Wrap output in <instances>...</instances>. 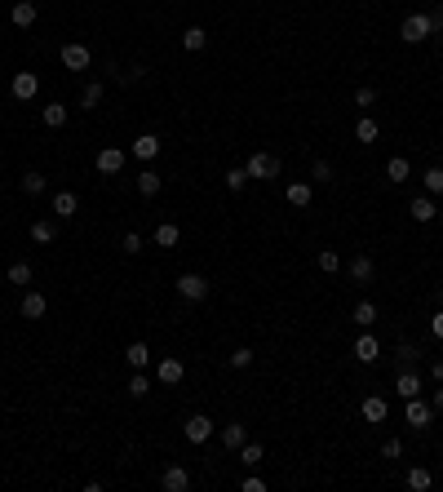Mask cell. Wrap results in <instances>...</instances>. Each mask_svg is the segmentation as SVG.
I'll list each match as a JSON object with an SVG mask.
<instances>
[{"mask_svg": "<svg viewBox=\"0 0 443 492\" xmlns=\"http://www.w3.org/2000/svg\"><path fill=\"white\" fill-rule=\"evenodd\" d=\"M244 169H248V177H257V182H275V177H280V155L253 151V155L244 160Z\"/></svg>", "mask_w": 443, "mask_h": 492, "instance_id": "1", "label": "cell"}, {"mask_svg": "<svg viewBox=\"0 0 443 492\" xmlns=\"http://www.w3.org/2000/svg\"><path fill=\"white\" fill-rule=\"evenodd\" d=\"M399 35H403V45L430 40V35H435V27H430V14H408V18H403V27H399Z\"/></svg>", "mask_w": 443, "mask_h": 492, "instance_id": "2", "label": "cell"}, {"mask_svg": "<svg viewBox=\"0 0 443 492\" xmlns=\"http://www.w3.org/2000/svg\"><path fill=\"white\" fill-rule=\"evenodd\" d=\"M177 297H182V302H204L209 297V280L204 275H177Z\"/></svg>", "mask_w": 443, "mask_h": 492, "instance_id": "3", "label": "cell"}, {"mask_svg": "<svg viewBox=\"0 0 443 492\" xmlns=\"http://www.w3.org/2000/svg\"><path fill=\"white\" fill-rule=\"evenodd\" d=\"M63 67H67V71H89V67H93V54H89V45H80V40L63 45Z\"/></svg>", "mask_w": 443, "mask_h": 492, "instance_id": "4", "label": "cell"}, {"mask_svg": "<svg viewBox=\"0 0 443 492\" xmlns=\"http://www.w3.org/2000/svg\"><path fill=\"white\" fill-rule=\"evenodd\" d=\"M35 89H40V76H35V71H18V76L9 80V93H14L18 102H31Z\"/></svg>", "mask_w": 443, "mask_h": 492, "instance_id": "5", "label": "cell"}, {"mask_svg": "<svg viewBox=\"0 0 443 492\" xmlns=\"http://www.w3.org/2000/svg\"><path fill=\"white\" fill-rule=\"evenodd\" d=\"M403 417H408V426L426 430L430 422H435V404H426L421 395H412V399H408V413H403Z\"/></svg>", "mask_w": 443, "mask_h": 492, "instance_id": "6", "label": "cell"}, {"mask_svg": "<svg viewBox=\"0 0 443 492\" xmlns=\"http://www.w3.org/2000/svg\"><path fill=\"white\" fill-rule=\"evenodd\" d=\"M209 439H213V417L191 413L186 417V443H209Z\"/></svg>", "mask_w": 443, "mask_h": 492, "instance_id": "7", "label": "cell"}, {"mask_svg": "<svg viewBox=\"0 0 443 492\" xmlns=\"http://www.w3.org/2000/svg\"><path fill=\"white\" fill-rule=\"evenodd\" d=\"M355 359H359V364H377V359H381V342L368 328L359 333V342H355Z\"/></svg>", "mask_w": 443, "mask_h": 492, "instance_id": "8", "label": "cell"}, {"mask_svg": "<svg viewBox=\"0 0 443 492\" xmlns=\"http://www.w3.org/2000/svg\"><path fill=\"white\" fill-rule=\"evenodd\" d=\"M160 488L164 492H186L191 488V470H186V466H169V470L160 475Z\"/></svg>", "mask_w": 443, "mask_h": 492, "instance_id": "9", "label": "cell"}, {"mask_svg": "<svg viewBox=\"0 0 443 492\" xmlns=\"http://www.w3.org/2000/svg\"><path fill=\"white\" fill-rule=\"evenodd\" d=\"M373 271L377 267H373V257H368V253H355L351 262H346V275H351L355 284H368V280H373Z\"/></svg>", "mask_w": 443, "mask_h": 492, "instance_id": "10", "label": "cell"}, {"mask_svg": "<svg viewBox=\"0 0 443 492\" xmlns=\"http://www.w3.org/2000/svg\"><path fill=\"white\" fill-rule=\"evenodd\" d=\"M93 164H98V173H106V177H111V173H120V169H124V151H120V147H102Z\"/></svg>", "mask_w": 443, "mask_h": 492, "instance_id": "11", "label": "cell"}, {"mask_svg": "<svg viewBox=\"0 0 443 492\" xmlns=\"http://www.w3.org/2000/svg\"><path fill=\"white\" fill-rule=\"evenodd\" d=\"M155 377H160L164 386H177V381L186 377V364L182 359H160V364H155Z\"/></svg>", "mask_w": 443, "mask_h": 492, "instance_id": "12", "label": "cell"}, {"mask_svg": "<svg viewBox=\"0 0 443 492\" xmlns=\"http://www.w3.org/2000/svg\"><path fill=\"white\" fill-rule=\"evenodd\" d=\"M284 200H289L293 209H310V200H315V187H310V182H289V187H284Z\"/></svg>", "mask_w": 443, "mask_h": 492, "instance_id": "13", "label": "cell"}, {"mask_svg": "<svg viewBox=\"0 0 443 492\" xmlns=\"http://www.w3.org/2000/svg\"><path fill=\"white\" fill-rule=\"evenodd\" d=\"M394 390H399V399H412V395H421V373H412V368L394 373Z\"/></svg>", "mask_w": 443, "mask_h": 492, "instance_id": "14", "label": "cell"}, {"mask_svg": "<svg viewBox=\"0 0 443 492\" xmlns=\"http://www.w3.org/2000/svg\"><path fill=\"white\" fill-rule=\"evenodd\" d=\"M386 417H390V404L381 399V395H368V399H364V422L368 426H381Z\"/></svg>", "mask_w": 443, "mask_h": 492, "instance_id": "15", "label": "cell"}, {"mask_svg": "<svg viewBox=\"0 0 443 492\" xmlns=\"http://www.w3.org/2000/svg\"><path fill=\"white\" fill-rule=\"evenodd\" d=\"M408 213H412V222H435L439 218V204H435V196H417L408 204Z\"/></svg>", "mask_w": 443, "mask_h": 492, "instance_id": "16", "label": "cell"}, {"mask_svg": "<svg viewBox=\"0 0 443 492\" xmlns=\"http://www.w3.org/2000/svg\"><path fill=\"white\" fill-rule=\"evenodd\" d=\"M244 443H248V426H244V422H231V426H222V448L239 452Z\"/></svg>", "mask_w": 443, "mask_h": 492, "instance_id": "17", "label": "cell"}, {"mask_svg": "<svg viewBox=\"0 0 443 492\" xmlns=\"http://www.w3.org/2000/svg\"><path fill=\"white\" fill-rule=\"evenodd\" d=\"M35 14H40V9H35V0H14V9H9V22H14V27H31Z\"/></svg>", "mask_w": 443, "mask_h": 492, "instance_id": "18", "label": "cell"}, {"mask_svg": "<svg viewBox=\"0 0 443 492\" xmlns=\"http://www.w3.org/2000/svg\"><path fill=\"white\" fill-rule=\"evenodd\" d=\"M124 359H129V368H138V373H147V368H151V346H147V342H129Z\"/></svg>", "mask_w": 443, "mask_h": 492, "instance_id": "19", "label": "cell"}, {"mask_svg": "<svg viewBox=\"0 0 443 492\" xmlns=\"http://www.w3.org/2000/svg\"><path fill=\"white\" fill-rule=\"evenodd\" d=\"M54 213H58V218H76V213H80V200H76V191H58V196H54Z\"/></svg>", "mask_w": 443, "mask_h": 492, "instance_id": "20", "label": "cell"}, {"mask_svg": "<svg viewBox=\"0 0 443 492\" xmlns=\"http://www.w3.org/2000/svg\"><path fill=\"white\" fill-rule=\"evenodd\" d=\"M134 155L151 164L155 155H160V138H155V134H138V138H134Z\"/></svg>", "mask_w": 443, "mask_h": 492, "instance_id": "21", "label": "cell"}, {"mask_svg": "<svg viewBox=\"0 0 443 492\" xmlns=\"http://www.w3.org/2000/svg\"><path fill=\"white\" fill-rule=\"evenodd\" d=\"M151 239H155V248H177V239H182V231H177V222H160Z\"/></svg>", "mask_w": 443, "mask_h": 492, "instance_id": "22", "label": "cell"}, {"mask_svg": "<svg viewBox=\"0 0 443 492\" xmlns=\"http://www.w3.org/2000/svg\"><path fill=\"white\" fill-rule=\"evenodd\" d=\"M204 45H209V31H204V27H186V31H182V49H186V54H200Z\"/></svg>", "mask_w": 443, "mask_h": 492, "instance_id": "23", "label": "cell"}, {"mask_svg": "<svg viewBox=\"0 0 443 492\" xmlns=\"http://www.w3.org/2000/svg\"><path fill=\"white\" fill-rule=\"evenodd\" d=\"M45 306H49L45 293H27L22 297V319H45Z\"/></svg>", "mask_w": 443, "mask_h": 492, "instance_id": "24", "label": "cell"}, {"mask_svg": "<svg viewBox=\"0 0 443 492\" xmlns=\"http://www.w3.org/2000/svg\"><path fill=\"white\" fill-rule=\"evenodd\" d=\"M351 319L359 324V328H373V324H377V302H368V297H364V302L351 310Z\"/></svg>", "mask_w": 443, "mask_h": 492, "instance_id": "25", "label": "cell"}, {"mask_svg": "<svg viewBox=\"0 0 443 492\" xmlns=\"http://www.w3.org/2000/svg\"><path fill=\"white\" fill-rule=\"evenodd\" d=\"M102 93H106V85H102V80H89V85H85V93H80V111H93V106L102 102Z\"/></svg>", "mask_w": 443, "mask_h": 492, "instance_id": "26", "label": "cell"}, {"mask_svg": "<svg viewBox=\"0 0 443 492\" xmlns=\"http://www.w3.org/2000/svg\"><path fill=\"white\" fill-rule=\"evenodd\" d=\"M160 187H164V177L155 173V169H142V173H138V191H142L147 200H151V196H160Z\"/></svg>", "mask_w": 443, "mask_h": 492, "instance_id": "27", "label": "cell"}, {"mask_svg": "<svg viewBox=\"0 0 443 492\" xmlns=\"http://www.w3.org/2000/svg\"><path fill=\"white\" fill-rule=\"evenodd\" d=\"M386 177H390V182H408V177H412V164L403 160V155H394V160H386Z\"/></svg>", "mask_w": 443, "mask_h": 492, "instance_id": "28", "label": "cell"}, {"mask_svg": "<svg viewBox=\"0 0 443 492\" xmlns=\"http://www.w3.org/2000/svg\"><path fill=\"white\" fill-rule=\"evenodd\" d=\"M408 488H412V492H426V488H435V475H430L426 466H412V470H408Z\"/></svg>", "mask_w": 443, "mask_h": 492, "instance_id": "29", "label": "cell"}, {"mask_svg": "<svg viewBox=\"0 0 443 492\" xmlns=\"http://www.w3.org/2000/svg\"><path fill=\"white\" fill-rule=\"evenodd\" d=\"M142 248H147V235L142 231H124V239H120V253H129V257H138Z\"/></svg>", "mask_w": 443, "mask_h": 492, "instance_id": "30", "label": "cell"}, {"mask_svg": "<svg viewBox=\"0 0 443 492\" xmlns=\"http://www.w3.org/2000/svg\"><path fill=\"white\" fill-rule=\"evenodd\" d=\"M377 134H381V125L373 116H359V125H355V138L359 142H377Z\"/></svg>", "mask_w": 443, "mask_h": 492, "instance_id": "31", "label": "cell"}, {"mask_svg": "<svg viewBox=\"0 0 443 492\" xmlns=\"http://www.w3.org/2000/svg\"><path fill=\"white\" fill-rule=\"evenodd\" d=\"M315 267L324 271V275H337L341 271V257H337V248H319V257H315Z\"/></svg>", "mask_w": 443, "mask_h": 492, "instance_id": "32", "label": "cell"}, {"mask_svg": "<svg viewBox=\"0 0 443 492\" xmlns=\"http://www.w3.org/2000/svg\"><path fill=\"white\" fill-rule=\"evenodd\" d=\"M31 239H35V244H54V239H58V226L54 222H31Z\"/></svg>", "mask_w": 443, "mask_h": 492, "instance_id": "33", "label": "cell"}, {"mask_svg": "<svg viewBox=\"0 0 443 492\" xmlns=\"http://www.w3.org/2000/svg\"><path fill=\"white\" fill-rule=\"evenodd\" d=\"M421 182H426V196H443V169L439 164H430V169L421 173Z\"/></svg>", "mask_w": 443, "mask_h": 492, "instance_id": "34", "label": "cell"}, {"mask_svg": "<svg viewBox=\"0 0 443 492\" xmlns=\"http://www.w3.org/2000/svg\"><path fill=\"white\" fill-rule=\"evenodd\" d=\"M63 125H67V106L49 102V106H45V129H63Z\"/></svg>", "mask_w": 443, "mask_h": 492, "instance_id": "35", "label": "cell"}, {"mask_svg": "<svg viewBox=\"0 0 443 492\" xmlns=\"http://www.w3.org/2000/svg\"><path fill=\"white\" fill-rule=\"evenodd\" d=\"M129 395H134V399H147V395H151V377L134 368V377H129Z\"/></svg>", "mask_w": 443, "mask_h": 492, "instance_id": "36", "label": "cell"}, {"mask_svg": "<svg viewBox=\"0 0 443 492\" xmlns=\"http://www.w3.org/2000/svg\"><path fill=\"white\" fill-rule=\"evenodd\" d=\"M239 461H244L248 470H257L261 466V443H244V448H239Z\"/></svg>", "mask_w": 443, "mask_h": 492, "instance_id": "37", "label": "cell"}, {"mask_svg": "<svg viewBox=\"0 0 443 492\" xmlns=\"http://www.w3.org/2000/svg\"><path fill=\"white\" fill-rule=\"evenodd\" d=\"M31 262H14V267H9V284H31Z\"/></svg>", "mask_w": 443, "mask_h": 492, "instance_id": "38", "label": "cell"}, {"mask_svg": "<svg viewBox=\"0 0 443 492\" xmlns=\"http://www.w3.org/2000/svg\"><path fill=\"white\" fill-rule=\"evenodd\" d=\"M22 191H27V196H40V191H45V173L27 169V173H22Z\"/></svg>", "mask_w": 443, "mask_h": 492, "instance_id": "39", "label": "cell"}, {"mask_svg": "<svg viewBox=\"0 0 443 492\" xmlns=\"http://www.w3.org/2000/svg\"><path fill=\"white\" fill-rule=\"evenodd\" d=\"M394 355H399V364H403V368H412V364H417V359H421V346H412V342H403V346H399V351H394Z\"/></svg>", "mask_w": 443, "mask_h": 492, "instance_id": "40", "label": "cell"}, {"mask_svg": "<svg viewBox=\"0 0 443 492\" xmlns=\"http://www.w3.org/2000/svg\"><path fill=\"white\" fill-rule=\"evenodd\" d=\"M248 182H253V177H248V169H226V187H231V191H244Z\"/></svg>", "mask_w": 443, "mask_h": 492, "instance_id": "41", "label": "cell"}, {"mask_svg": "<svg viewBox=\"0 0 443 492\" xmlns=\"http://www.w3.org/2000/svg\"><path fill=\"white\" fill-rule=\"evenodd\" d=\"M253 364V346H235L231 351V368H248Z\"/></svg>", "mask_w": 443, "mask_h": 492, "instance_id": "42", "label": "cell"}, {"mask_svg": "<svg viewBox=\"0 0 443 492\" xmlns=\"http://www.w3.org/2000/svg\"><path fill=\"white\" fill-rule=\"evenodd\" d=\"M373 102H377V89L373 85H359L355 89V106H373Z\"/></svg>", "mask_w": 443, "mask_h": 492, "instance_id": "43", "label": "cell"}, {"mask_svg": "<svg viewBox=\"0 0 443 492\" xmlns=\"http://www.w3.org/2000/svg\"><path fill=\"white\" fill-rule=\"evenodd\" d=\"M381 457H386V461H399V457H403V443H399V439H386V443H381Z\"/></svg>", "mask_w": 443, "mask_h": 492, "instance_id": "44", "label": "cell"}, {"mask_svg": "<svg viewBox=\"0 0 443 492\" xmlns=\"http://www.w3.org/2000/svg\"><path fill=\"white\" fill-rule=\"evenodd\" d=\"M310 177H315V182H332V164L315 160V169H310Z\"/></svg>", "mask_w": 443, "mask_h": 492, "instance_id": "45", "label": "cell"}, {"mask_svg": "<svg viewBox=\"0 0 443 492\" xmlns=\"http://www.w3.org/2000/svg\"><path fill=\"white\" fill-rule=\"evenodd\" d=\"M239 488H244V492H266V484H261L257 475H248V479H244V484H239Z\"/></svg>", "mask_w": 443, "mask_h": 492, "instance_id": "46", "label": "cell"}, {"mask_svg": "<svg viewBox=\"0 0 443 492\" xmlns=\"http://www.w3.org/2000/svg\"><path fill=\"white\" fill-rule=\"evenodd\" d=\"M430 333H435V342H443V310H435V319H430Z\"/></svg>", "mask_w": 443, "mask_h": 492, "instance_id": "47", "label": "cell"}, {"mask_svg": "<svg viewBox=\"0 0 443 492\" xmlns=\"http://www.w3.org/2000/svg\"><path fill=\"white\" fill-rule=\"evenodd\" d=\"M430 377H435L439 386H443V359H435V368H430Z\"/></svg>", "mask_w": 443, "mask_h": 492, "instance_id": "48", "label": "cell"}, {"mask_svg": "<svg viewBox=\"0 0 443 492\" xmlns=\"http://www.w3.org/2000/svg\"><path fill=\"white\" fill-rule=\"evenodd\" d=\"M430 27H435V35L443 31V9H439V14H430Z\"/></svg>", "mask_w": 443, "mask_h": 492, "instance_id": "49", "label": "cell"}, {"mask_svg": "<svg viewBox=\"0 0 443 492\" xmlns=\"http://www.w3.org/2000/svg\"><path fill=\"white\" fill-rule=\"evenodd\" d=\"M435 413H443V386L435 390Z\"/></svg>", "mask_w": 443, "mask_h": 492, "instance_id": "50", "label": "cell"}, {"mask_svg": "<svg viewBox=\"0 0 443 492\" xmlns=\"http://www.w3.org/2000/svg\"><path fill=\"white\" fill-rule=\"evenodd\" d=\"M439 302H443V284H439Z\"/></svg>", "mask_w": 443, "mask_h": 492, "instance_id": "51", "label": "cell"}, {"mask_svg": "<svg viewBox=\"0 0 443 492\" xmlns=\"http://www.w3.org/2000/svg\"><path fill=\"white\" fill-rule=\"evenodd\" d=\"M439 222H443V204H439Z\"/></svg>", "mask_w": 443, "mask_h": 492, "instance_id": "52", "label": "cell"}, {"mask_svg": "<svg viewBox=\"0 0 443 492\" xmlns=\"http://www.w3.org/2000/svg\"><path fill=\"white\" fill-rule=\"evenodd\" d=\"M439 5H443V0H439Z\"/></svg>", "mask_w": 443, "mask_h": 492, "instance_id": "53", "label": "cell"}]
</instances>
